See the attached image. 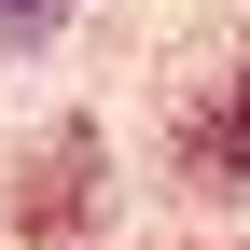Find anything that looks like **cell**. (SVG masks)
Listing matches in <instances>:
<instances>
[{
	"mask_svg": "<svg viewBox=\"0 0 250 250\" xmlns=\"http://www.w3.org/2000/svg\"><path fill=\"white\" fill-rule=\"evenodd\" d=\"M42 14H56V0H0V28H42Z\"/></svg>",
	"mask_w": 250,
	"mask_h": 250,
	"instance_id": "cell-3",
	"label": "cell"
},
{
	"mask_svg": "<svg viewBox=\"0 0 250 250\" xmlns=\"http://www.w3.org/2000/svg\"><path fill=\"white\" fill-rule=\"evenodd\" d=\"M167 167H181V195H250V56H223V70L181 98Z\"/></svg>",
	"mask_w": 250,
	"mask_h": 250,
	"instance_id": "cell-2",
	"label": "cell"
},
{
	"mask_svg": "<svg viewBox=\"0 0 250 250\" xmlns=\"http://www.w3.org/2000/svg\"><path fill=\"white\" fill-rule=\"evenodd\" d=\"M98 208H111V139H98V125H56V139L42 153H28V167H14V236H98Z\"/></svg>",
	"mask_w": 250,
	"mask_h": 250,
	"instance_id": "cell-1",
	"label": "cell"
}]
</instances>
